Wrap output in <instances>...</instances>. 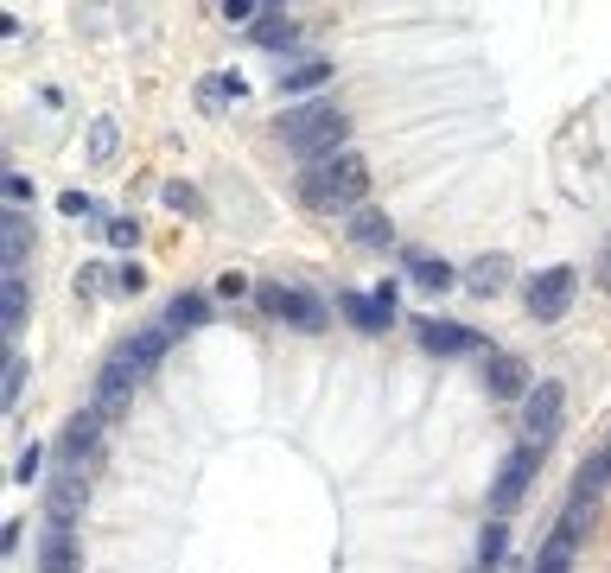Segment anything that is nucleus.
<instances>
[{"mask_svg": "<svg viewBox=\"0 0 611 573\" xmlns=\"http://www.w3.org/2000/svg\"><path fill=\"white\" fill-rule=\"evenodd\" d=\"M363 191H370V166L357 153H331V160H312L300 172V198L306 211H363Z\"/></svg>", "mask_w": 611, "mask_h": 573, "instance_id": "f257e3e1", "label": "nucleus"}, {"mask_svg": "<svg viewBox=\"0 0 611 573\" xmlns=\"http://www.w3.org/2000/svg\"><path fill=\"white\" fill-rule=\"evenodd\" d=\"M281 141L300 153V160H331V153H344V109H331V102H306V109H287L281 121Z\"/></svg>", "mask_w": 611, "mask_h": 573, "instance_id": "f03ea898", "label": "nucleus"}, {"mask_svg": "<svg viewBox=\"0 0 611 573\" xmlns=\"http://www.w3.org/2000/svg\"><path fill=\"white\" fill-rule=\"evenodd\" d=\"M255 300H261V312H274V319L300 325V332H325V319H331L319 293H300V287H261Z\"/></svg>", "mask_w": 611, "mask_h": 573, "instance_id": "7ed1b4c3", "label": "nucleus"}, {"mask_svg": "<svg viewBox=\"0 0 611 573\" xmlns=\"http://www.w3.org/2000/svg\"><path fill=\"white\" fill-rule=\"evenodd\" d=\"M561 408H567L561 382H535L529 402H522V440H529V446H548V433L561 427Z\"/></svg>", "mask_w": 611, "mask_h": 573, "instance_id": "20e7f679", "label": "nucleus"}, {"mask_svg": "<svg viewBox=\"0 0 611 573\" xmlns=\"http://www.w3.org/2000/svg\"><path fill=\"white\" fill-rule=\"evenodd\" d=\"M541 453H548V446H529V440H522L516 453H510V465H503V472H497V484H491V510H497V516L510 510V503H522L529 478L541 472Z\"/></svg>", "mask_w": 611, "mask_h": 573, "instance_id": "39448f33", "label": "nucleus"}, {"mask_svg": "<svg viewBox=\"0 0 611 573\" xmlns=\"http://www.w3.org/2000/svg\"><path fill=\"white\" fill-rule=\"evenodd\" d=\"M573 306V268H541L529 281V312L535 319H561Z\"/></svg>", "mask_w": 611, "mask_h": 573, "instance_id": "423d86ee", "label": "nucleus"}, {"mask_svg": "<svg viewBox=\"0 0 611 573\" xmlns=\"http://www.w3.org/2000/svg\"><path fill=\"white\" fill-rule=\"evenodd\" d=\"M414 338L427 344L433 357H459V351H484V338L471 325H452V319H414Z\"/></svg>", "mask_w": 611, "mask_h": 573, "instance_id": "0eeeda50", "label": "nucleus"}, {"mask_svg": "<svg viewBox=\"0 0 611 573\" xmlns=\"http://www.w3.org/2000/svg\"><path fill=\"white\" fill-rule=\"evenodd\" d=\"M344 319H351L357 332H389V325H395V287H382V293H344Z\"/></svg>", "mask_w": 611, "mask_h": 573, "instance_id": "6e6552de", "label": "nucleus"}, {"mask_svg": "<svg viewBox=\"0 0 611 573\" xmlns=\"http://www.w3.org/2000/svg\"><path fill=\"white\" fill-rule=\"evenodd\" d=\"M39 573H83V548H77L71 523H51L45 548H39Z\"/></svg>", "mask_w": 611, "mask_h": 573, "instance_id": "1a4fd4ad", "label": "nucleus"}, {"mask_svg": "<svg viewBox=\"0 0 611 573\" xmlns=\"http://www.w3.org/2000/svg\"><path fill=\"white\" fill-rule=\"evenodd\" d=\"M83 503H90V478H83V472L51 478V497H45L51 523H77V516H83Z\"/></svg>", "mask_w": 611, "mask_h": 573, "instance_id": "9d476101", "label": "nucleus"}, {"mask_svg": "<svg viewBox=\"0 0 611 573\" xmlns=\"http://www.w3.org/2000/svg\"><path fill=\"white\" fill-rule=\"evenodd\" d=\"M134 376H141V363H134L128 351H115L109 363H102V389H96V408H121L134 389Z\"/></svg>", "mask_w": 611, "mask_h": 573, "instance_id": "9b49d317", "label": "nucleus"}, {"mask_svg": "<svg viewBox=\"0 0 611 573\" xmlns=\"http://www.w3.org/2000/svg\"><path fill=\"white\" fill-rule=\"evenodd\" d=\"M0 332H7V338L26 332V268L0 274Z\"/></svg>", "mask_w": 611, "mask_h": 573, "instance_id": "f8f14e48", "label": "nucleus"}, {"mask_svg": "<svg viewBox=\"0 0 611 573\" xmlns=\"http://www.w3.org/2000/svg\"><path fill=\"white\" fill-rule=\"evenodd\" d=\"M503 281H510V255H478V262L465 268V287L478 293V300H497Z\"/></svg>", "mask_w": 611, "mask_h": 573, "instance_id": "ddd939ff", "label": "nucleus"}, {"mask_svg": "<svg viewBox=\"0 0 611 573\" xmlns=\"http://www.w3.org/2000/svg\"><path fill=\"white\" fill-rule=\"evenodd\" d=\"M484 382H491V395H503V402H516V395L529 402V370L516 357H491L484 363Z\"/></svg>", "mask_w": 611, "mask_h": 573, "instance_id": "4468645a", "label": "nucleus"}, {"mask_svg": "<svg viewBox=\"0 0 611 573\" xmlns=\"http://www.w3.org/2000/svg\"><path fill=\"white\" fill-rule=\"evenodd\" d=\"M0 249H7V268H26V255H32V217L26 211L0 217Z\"/></svg>", "mask_w": 611, "mask_h": 573, "instance_id": "2eb2a0df", "label": "nucleus"}, {"mask_svg": "<svg viewBox=\"0 0 611 573\" xmlns=\"http://www.w3.org/2000/svg\"><path fill=\"white\" fill-rule=\"evenodd\" d=\"M204 319H211V300H204V293H179V300L166 306V319H160V325H166L172 338H179V332H191V325H204Z\"/></svg>", "mask_w": 611, "mask_h": 573, "instance_id": "dca6fc26", "label": "nucleus"}, {"mask_svg": "<svg viewBox=\"0 0 611 573\" xmlns=\"http://www.w3.org/2000/svg\"><path fill=\"white\" fill-rule=\"evenodd\" d=\"M293 39H300V26H293L281 7H261V13H255V45H274V51H287Z\"/></svg>", "mask_w": 611, "mask_h": 573, "instance_id": "f3484780", "label": "nucleus"}, {"mask_svg": "<svg viewBox=\"0 0 611 573\" xmlns=\"http://www.w3.org/2000/svg\"><path fill=\"white\" fill-rule=\"evenodd\" d=\"M96 433H102V408H83L77 414V421L71 427H64V453H71V459H83V453H96Z\"/></svg>", "mask_w": 611, "mask_h": 573, "instance_id": "a211bd4d", "label": "nucleus"}, {"mask_svg": "<svg viewBox=\"0 0 611 573\" xmlns=\"http://www.w3.org/2000/svg\"><path fill=\"white\" fill-rule=\"evenodd\" d=\"M408 274H414V281H421L427 293H446V287H459V281H465V274H452L446 262H433V255H408Z\"/></svg>", "mask_w": 611, "mask_h": 573, "instance_id": "6ab92c4d", "label": "nucleus"}, {"mask_svg": "<svg viewBox=\"0 0 611 573\" xmlns=\"http://www.w3.org/2000/svg\"><path fill=\"white\" fill-rule=\"evenodd\" d=\"M605 478H611V446H605V453H592V459L580 465V478H573V497L592 503V497L605 491Z\"/></svg>", "mask_w": 611, "mask_h": 573, "instance_id": "aec40b11", "label": "nucleus"}, {"mask_svg": "<svg viewBox=\"0 0 611 573\" xmlns=\"http://www.w3.org/2000/svg\"><path fill=\"white\" fill-rule=\"evenodd\" d=\"M351 242H363V249H389V217L363 204V211L351 217Z\"/></svg>", "mask_w": 611, "mask_h": 573, "instance_id": "412c9836", "label": "nucleus"}, {"mask_svg": "<svg viewBox=\"0 0 611 573\" xmlns=\"http://www.w3.org/2000/svg\"><path fill=\"white\" fill-rule=\"evenodd\" d=\"M325 77H331V64H325V58H306V64H293V71H287V90L306 96V90H319Z\"/></svg>", "mask_w": 611, "mask_h": 573, "instance_id": "4be33fe9", "label": "nucleus"}, {"mask_svg": "<svg viewBox=\"0 0 611 573\" xmlns=\"http://www.w3.org/2000/svg\"><path fill=\"white\" fill-rule=\"evenodd\" d=\"M503 554H510V529H503V523H491V529H484V542H478V561H484V573H491V567L503 561Z\"/></svg>", "mask_w": 611, "mask_h": 573, "instance_id": "5701e85b", "label": "nucleus"}, {"mask_svg": "<svg viewBox=\"0 0 611 573\" xmlns=\"http://www.w3.org/2000/svg\"><path fill=\"white\" fill-rule=\"evenodd\" d=\"M567 561H573V542H567V535H554V542L535 554V573H567Z\"/></svg>", "mask_w": 611, "mask_h": 573, "instance_id": "b1692460", "label": "nucleus"}, {"mask_svg": "<svg viewBox=\"0 0 611 573\" xmlns=\"http://www.w3.org/2000/svg\"><path fill=\"white\" fill-rule=\"evenodd\" d=\"M20 395H26V357L13 351L7 357V389H0V408H20Z\"/></svg>", "mask_w": 611, "mask_h": 573, "instance_id": "393cba45", "label": "nucleus"}, {"mask_svg": "<svg viewBox=\"0 0 611 573\" xmlns=\"http://www.w3.org/2000/svg\"><path fill=\"white\" fill-rule=\"evenodd\" d=\"M586 529H592V503H580V497H573V503H567V516H561V529H554V535H567V542H580Z\"/></svg>", "mask_w": 611, "mask_h": 573, "instance_id": "a878e982", "label": "nucleus"}, {"mask_svg": "<svg viewBox=\"0 0 611 573\" xmlns=\"http://www.w3.org/2000/svg\"><path fill=\"white\" fill-rule=\"evenodd\" d=\"M166 204H172V211H185V217H198V191H191L185 179H166Z\"/></svg>", "mask_w": 611, "mask_h": 573, "instance_id": "bb28decb", "label": "nucleus"}, {"mask_svg": "<svg viewBox=\"0 0 611 573\" xmlns=\"http://www.w3.org/2000/svg\"><path fill=\"white\" fill-rule=\"evenodd\" d=\"M109 242H115V249H134V242H141V223H134V217H115V223H109Z\"/></svg>", "mask_w": 611, "mask_h": 573, "instance_id": "cd10ccee", "label": "nucleus"}, {"mask_svg": "<svg viewBox=\"0 0 611 573\" xmlns=\"http://www.w3.org/2000/svg\"><path fill=\"white\" fill-rule=\"evenodd\" d=\"M39 465H45V446H26V453H20V465H13V478H20V484H32V478H39Z\"/></svg>", "mask_w": 611, "mask_h": 573, "instance_id": "c85d7f7f", "label": "nucleus"}, {"mask_svg": "<svg viewBox=\"0 0 611 573\" xmlns=\"http://www.w3.org/2000/svg\"><path fill=\"white\" fill-rule=\"evenodd\" d=\"M90 153L102 160V153H115V121H96L90 128Z\"/></svg>", "mask_w": 611, "mask_h": 573, "instance_id": "c756f323", "label": "nucleus"}, {"mask_svg": "<svg viewBox=\"0 0 611 573\" xmlns=\"http://www.w3.org/2000/svg\"><path fill=\"white\" fill-rule=\"evenodd\" d=\"M58 211H64V217H90V198H83V191H64Z\"/></svg>", "mask_w": 611, "mask_h": 573, "instance_id": "7c9ffc66", "label": "nucleus"}, {"mask_svg": "<svg viewBox=\"0 0 611 573\" xmlns=\"http://www.w3.org/2000/svg\"><path fill=\"white\" fill-rule=\"evenodd\" d=\"M115 287H121V293H141V287H147V274H141V268H134V262H128V268H121V274H115Z\"/></svg>", "mask_w": 611, "mask_h": 573, "instance_id": "2f4dec72", "label": "nucleus"}, {"mask_svg": "<svg viewBox=\"0 0 611 573\" xmlns=\"http://www.w3.org/2000/svg\"><path fill=\"white\" fill-rule=\"evenodd\" d=\"M261 7H249V0H223V20H255Z\"/></svg>", "mask_w": 611, "mask_h": 573, "instance_id": "473e14b6", "label": "nucleus"}, {"mask_svg": "<svg viewBox=\"0 0 611 573\" xmlns=\"http://www.w3.org/2000/svg\"><path fill=\"white\" fill-rule=\"evenodd\" d=\"M77 281H83V293H96L102 281H115V274H109V268H83V274H77Z\"/></svg>", "mask_w": 611, "mask_h": 573, "instance_id": "72a5a7b5", "label": "nucleus"}]
</instances>
